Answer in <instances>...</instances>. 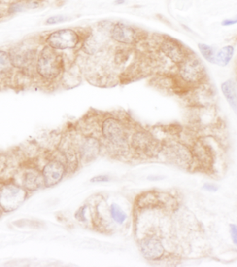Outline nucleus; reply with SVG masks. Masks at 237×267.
<instances>
[{"instance_id":"nucleus-1","label":"nucleus","mask_w":237,"mask_h":267,"mask_svg":"<svg viewBox=\"0 0 237 267\" xmlns=\"http://www.w3.org/2000/svg\"><path fill=\"white\" fill-rule=\"evenodd\" d=\"M36 70L41 78L46 81H54L61 78L66 71L63 54L48 45L45 46L37 56Z\"/></svg>"},{"instance_id":"nucleus-2","label":"nucleus","mask_w":237,"mask_h":267,"mask_svg":"<svg viewBox=\"0 0 237 267\" xmlns=\"http://www.w3.org/2000/svg\"><path fill=\"white\" fill-rule=\"evenodd\" d=\"M175 73L182 84L189 90L204 84L207 81L203 63L192 52L176 66Z\"/></svg>"},{"instance_id":"nucleus-3","label":"nucleus","mask_w":237,"mask_h":267,"mask_svg":"<svg viewBox=\"0 0 237 267\" xmlns=\"http://www.w3.org/2000/svg\"><path fill=\"white\" fill-rule=\"evenodd\" d=\"M90 32L85 30L68 28L56 30L49 34L46 38L47 45L57 51L80 49L85 38Z\"/></svg>"},{"instance_id":"nucleus-4","label":"nucleus","mask_w":237,"mask_h":267,"mask_svg":"<svg viewBox=\"0 0 237 267\" xmlns=\"http://www.w3.org/2000/svg\"><path fill=\"white\" fill-rule=\"evenodd\" d=\"M155 43L160 54L175 67L183 62L192 52L181 42L169 36H160Z\"/></svg>"},{"instance_id":"nucleus-5","label":"nucleus","mask_w":237,"mask_h":267,"mask_svg":"<svg viewBox=\"0 0 237 267\" xmlns=\"http://www.w3.org/2000/svg\"><path fill=\"white\" fill-rule=\"evenodd\" d=\"M110 38L120 45L135 47L141 41L146 40V36L142 31L137 30L134 26L117 22L112 25Z\"/></svg>"},{"instance_id":"nucleus-6","label":"nucleus","mask_w":237,"mask_h":267,"mask_svg":"<svg viewBox=\"0 0 237 267\" xmlns=\"http://www.w3.org/2000/svg\"><path fill=\"white\" fill-rule=\"evenodd\" d=\"M27 196L21 187L8 183L0 188V208L4 212H13L21 206Z\"/></svg>"},{"instance_id":"nucleus-7","label":"nucleus","mask_w":237,"mask_h":267,"mask_svg":"<svg viewBox=\"0 0 237 267\" xmlns=\"http://www.w3.org/2000/svg\"><path fill=\"white\" fill-rule=\"evenodd\" d=\"M102 131L104 138L115 146L124 147L127 144L128 136L125 128L117 118L110 117L104 119Z\"/></svg>"},{"instance_id":"nucleus-8","label":"nucleus","mask_w":237,"mask_h":267,"mask_svg":"<svg viewBox=\"0 0 237 267\" xmlns=\"http://www.w3.org/2000/svg\"><path fill=\"white\" fill-rule=\"evenodd\" d=\"M132 145L137 152L152 157L160 152L159 143L149 133L146 131H138L132 138Z\"/></svg>"},{"instance_id":"nucleus-9","label":"nucleus","mask_w":237,"mask_h":267,"mask_svg":"<svg viewBox=\"0 0 237 267\" xmlns=\"http://www.w3.org/2000/svg\"><path fill=\"white\" fill-rule=\"evenodd\" d=\"M35 49L30 48L15 47L10 51L12 65L18 68H25L30 66L34 62L36 56Z\"/></svg>"},{"instance_id":"nucleus-10","label":"nucleus","mask_w":237,"mask_h":267,"mask_svg":"<svg viewBox=\"0 0 237 267\" xmlns=\"http://www.w3.org/2000/svg\"><path fill=\"white\" fill-rule=\"evenodd\" d=\"M165 152L169 159L177 165L187 166L192 160L189 151L181 144L170 143L165 148Z\"/></svg>"},{"instance_id":"nucleus-11","label":"nucleus","mask_w":237,"mask_h":267,"mask_svg":"<svg viewBox=\"0 0 237 267\" xmlns=\"http://www.w3.org/2000/svg\"><path fill=\"white\" fill-rule=\"evenodd\" d=\"M65 173V167L59 161L49 162L44 167L42 176L46 187H52L59 183L62 180Z\"/></svg>"},{"instance_id":"nucleus-12","label":"nucleus","mask_w":237,"mask_h":267,"mask_svg":"<svg viewBox=\"0 0 237 267\" xmlns=\"http://www.w3.org/2000/svg\"><path fill=\"white\" fill-rule=\"evenodd\" d=\"M141 249L142 254L148 260L159 259L165 252L162 243L154 238L144 239L141 242Z\"/></svg>"},{"instance_id":"nucleus-13","label":"nucleus","mask_w":237,"mask_h":267,"mask_svg":"<svg viewBox=\"0 0 237 267\" xmlns=\"http://www.w3.org/2000/svg\"><path fill=\"white\" fill-rule=\"evenodd\" d=\"M100 150V144L98 140L96 138L88 137L85 138L80 149L82 158L85 162L92 161L97 156Z\"/></svg>"},{"instance_id":"nucleus-14","label":"nucleus","mask_w":237,"mask_h":267,"mask_svg":"<svg viewBox=\"0 0 237 267\" xmlns=\"http://www.w3.org/2000/svg\"><path fill=\"white\" fill-rule=\"evenodd\" d=\"M225 98L234 112L237 114V84L233 79L223 82L221 86Z\"/></svg>"},{"instance_id":"nucleus-15","label":"nucleus","mask_w":237,"mask_h":267,"mask_svg":"<svg viewBox=\"0 0 237 267\" xmlns=\"http://www.w3.org/2000/svg\"><path fill=\"white\" fill-rule=\"evenodd\" d=\"M235 54V48L232 45L225 46L216 52L215 56V64L220 67H226L233 59Z\"/></svg>"},{"instance_id":"nucleus-16","label":"nucleus","mask_w":237,"mask_h":267,"mask_svg":"<svg viewBox=\"0 0 237 267\" xmlns=\"http://www.w3.org/2000/svg\"><path fill=\"white\" fill-rule=\"evenodd\" d=\"M44 183L43 176H41L39 172H31L27 173L24 179V186L30 191H36Z\"/></svg>"},{"instance_id":"nucleus-17","label":"nucleus","mask_w":237,"mask_h":267,"mask_svg":"<svg viewBox=\"0 0 237 267\" xmlns=\"http://www.w3.org/2000/svg\"><path fill=\"white\" fill-rule=\"evenodd\" d=\"M198 47L203 57L207 62L215 64V56H216V52L215 51L214 47L204 43H199L198 44Z\"/></svg>"},{"instance_id":"nucleus-18","label":"nucleus","mask_w":237,"mask_h":267,"mask_svg":"<svg viewBox=\"0 0 237 267\" xmlns=\"http://www.w3.org/2000/svg\"><path fill=\"white\" fill-rule=\"evenodd\" d=\"M110 212L112 219L118 224H122L127 218V215L123 211L122 209L118 205L113 203L110 207Z\"/></svg>"},{"instance_id":"nucleus-19","label":"nucleus","mask_w":237,"mask_h":267,"mask_svg":"<svg viewBox=\"0 0 237 267\" xmlns=\"http://www.w3.org/2000/svg\"><path fill=\"white\" fill-rule=\"evenodd\" d=\"M12 65L9 54L4 51H0V74L6 73L11 69Z\"/></svg>"},{"instance_id":"nucleus-20","label":"nucleus","mask_w":237,"mask_h":267,"mask_svg":"<svg viewBox=\"0 0 237 267\" xmlns=\"http://www.w3.org/2000/svg\"><path fill=\"white\" fill-rule=\"evenodd\" d=\"M68 20H69V18L66 15H54V16L50 17L47 19L46 20V24L49 25H56V24L63 23V22L68 21Z\"/></svg>"},{"instance_id":"nucleus-21","label":"nucleus","mask_w":237,"mask_h":267,"mask_svg":"<svg viewBox=\"0 0 237 267\" xmlns=\"http://www.w3.org/2000/svg\"><path fill=\"white\" fill-rule=\"evenodd\" d=\"M230 233H231L234 244L237 245V227L235 224L230 225Z\"/></svg>"},{"instance_id":"nucleus-22","label":"nucleus","mask_w":237,"mask_h":267,"mask_svg":"<svg viewBox=\"0 0 237 267\" xmlns=\"http://www.w3.org/2000/svg\"><path fill=\"white\" fill-rule=\"evenodd\" d=\"M110 181L108 176L105 175H100L93 177V179L90 180V181L93 183H102L107 182Z\"/></svg>"},{"instance_id":"nucleus-23","label":"nucleus","mask_w":237,"mask_h":267,"mask_svg":"<svg viewBox=\"0 0 237 267\" xmlns=\"http://www.w3.org/2000/svg\"><path fill=\"white\" fill-rule=\"evenodd\" d=\"M237 17L235 18L226 19L221 22V25L223 27H230V26H233L237 25Z\"/></svg>"},{"instance_id":"nucleus-24","label":"nucleus","mask_w":237,"mask_h":267,"mask_svg":"<svg viewBox=\"0 0 237 267\" xmlns=\"http://www.w3.org/2000/svg\"><path fill=\"white\" fill-rule=\"evenodd\" d=\"M204 190L209 191H218V186L212 183H206L203 186Z\"/></svg>"},{"instance_id":"nucleus-25","label":"nucleus","mask_w":237,"mask_h":267,"mask_svg":"<svg viewBox=\"0 0 237 267\" xmlns=\"http://www.w3.org/2000/svg\"><path fill=\"white\" fill-rule=\"evenodd\" d=\"M85 207H82V208L79 209V210L76 214V217L78 219V220L83 222L85 220L84 217V210Z\"/></svg>"},{"instance_id":"nucleus-26","label":"nucleus","mask_w":237,"mask_h":267,"mask_svg":"<svg viewBox=\"0 0 237 267\" xmlns=\"http://www.w3.org/2000/svg\"><path fill=\"white\" fill-rule=\"evenodd\" d=\"M125 3V0H117L115 1V4L117 5H121Z\"/></svg>"},{"instance_id":"nucleus-27","label":"nucleus","mask_w":237,"mask_h":267,"mask_svg":"<svg viewBox=\"0 0 237 267\" xmlns=\"http://www.w3.org/2000/svg\"><path fill=\"white\" fill-rule=\"evenodd\" d=\"M1 216V210H0V217Z\"/></svg>"}]
</instances>
